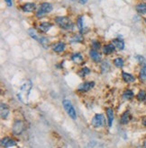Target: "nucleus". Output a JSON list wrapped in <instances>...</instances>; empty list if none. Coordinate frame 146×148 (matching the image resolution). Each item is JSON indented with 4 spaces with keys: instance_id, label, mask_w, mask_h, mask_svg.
Here are the masks:
<instances>
[{
    "instance_id": "35",
    "label": "nucleus",
    "mask_w": 146,
    "mask_h": 148,
    "mask_svg": "<svg viewBox=\"0 0 146 148\" xmlns=\"http://www.w3.org/2000/svg\"><path fill=\"white\" fill-rule=\"evenodd\" d=\"M143 124L146 127V117L143 119Z\"/></svg>"
},
{
    "instance_id": "18",
    "label": "nucleus",
    "mask_w": 146,
    "mask_h": 148,
    "mask_svg": "<svg viewBox=\"0 0 146 148\" xmlns=\"http://www.w3.org/2000/svg\"><path fill=\"white\" fill-rule=\"evenodd\" d=\"M113 44L116 46V49H118L120 50L124 49V48H125V42L123 40H118V39L114 40H113Z\"/></svg>"
},
{
    "instance_id": "10",
    "label": "nucleus",
    "mask_w": 146,
    "mask_h": 148,
    "mask_svg": "<svg viewBox=\"0 0 146 148\" xmlns=\"http://www.w3.org/2000/svg\"><path fill=\"white\" fill-rule=\"evenodd\" d=\"M51 27H53V23H48V22H44V23H42L39 25V30L42 32H47Z\"/></svg>"
},
{
    "instance_id": "5",
    "label": "nucleus",
    "mask_w": 146,
    "mask_h": 148,
    "mask_svg": "<svg viewBox=\"0 0 146 148\" xmlns=\"http://www.w3.org/2000/svg\"><path fill=\"white\" fill-rule=\"evenodd\" d=\"M104 124H105V118L102 114H96L91 120V125L95 128L101 127L104 126Z\"/></svg>"
},
{
    "instance_id": "2",
    "label": "nucleus",
    "mask_w": 146,
    "mask_h": 148,
    "mask_svg": "<svg viewBox=\"0 0 146 148\" xmlns=\"http://www.w3.org/2000/svg\"><path fill=\"white\" fill-rule=\"evenodd\" d=\"M55 22L56 23L60 26L61 28L64 29V30H72L73 27H74V24L72 23V21L68 18L66 16H60V17H57L55 19Z\"/></svg>"
},
{
    "instance_id": "23",
    "label": "nucleus",
    "mask_w": 146,
    "mask_h": 148,
    "mask_svg": "<svg viewBox=\"0 0 146 148\" xmlns=\"http://www.w3.org/2000/svg\"><path fill=\"white\" fill-rule=\"evenodd\" d=\"M114 65L118 67V68H122L124 66V60L121 58H117L114 60Z\"/></svg>"
},
{
    "instance_id": "26",
    "label": "nucleus",
    "mask_w": 146,
    "mask_h": 148,
    "mask_svg": "<svg viewBox=\"0 0 146 148\" xmlns=\"http://www.w3.org/2000/svg\"><path fill=\"white\" fill-rule=\"evenodd\" d=\"M38 40H39V42L41 43V44L44 46V47H47L46 45L49 43V40H48V39L47 38H45V37H41L40 39H38Z\"/></svg>"
},
{
    "instance_id": "33",
    "label": "nucleus",
    "mask_w": 146,
    "mask_h": 148,
    "mask_svg": "<svg viewBox=\"0 0 146 148\" xmlns=\"http://www.w3.org/2000/svg\"><path fill=\"white\" fill-rule=\"evenodd\" d=\"M5 2L7 4L8 6H12V5H13V4H12V0H5Z\"/></svg>"
},
{
    "instance_id": "1",
    "label": "nucleus",
    "mask_w": 146,
    "mask_h": 148,
    "mask_svg": "<svg viewBox=\"0 0 146 148\" xmlns=\"http://www.w3.org/2000/svg\"><path fill=\"white\" fill-rule=\"evenodd\" d=\"M32 88H33V83L30 80L25 82L20 88L19 92L17 94V97H18V99L23 103L24 104L28 103V98H29V94H30Z\"/></svg>"
},
{
    "instance_id": "3",
    "label": "nucleus",
    "mask_w": 146,
    "mask_h": 148,
    "mask_svg": "<svg viewBox=\"0 0 146 148\" xmlns=\"http://www.w3.org/2000/svg\"><path fill=\"white\" fill-rule=\"evenodd\" d=\"M62 105H63L66 112L68 113V115L70 116L72 119H77V113H76V110H75L74 107L72 106V103L71 102V101L63 100Z\"/></svg>"
},
{
    "instance_id": "34",
    "label": "nucleus",
    "mask_w": 146,
    "mask_h": 148,
    "mask_svg": "<svg viewBox=\"0 0 146 148\" xmlns=\"http://www.w3.org/2000/svg\"><path fill=\"white\" fill-rule=\"evenodd\" d=\"M87 2H88V0H80V3L82 4V5H83V4H86Z\"/></svg>"
},
{
    "instance_id": "7",
    "label": "nucleus",
    "mask_w": 146,
    "mask_h": 148,
    "mask_svg": "<svg viewBox=\"0 0 146 148\" xmlns=\"http://www.w3.org/2000/svg\"><path fill=\"white\" fill-rule=\"evenodd\" d=\"M94 85H95V83H94V82H86V83H83V84H81L78 87V91H80L81 92H89L91 88H93Z\"/></svg>"
},
{
    "instance_id": "25",
    "label": "nucleus",
    "mask_w": 146,
    "mask_h": 148,
    "mask_svg": "<svg viewBox=\"0 0 146 148\" xmlns=\"http://www.w3.org/2000/svg\"><path fill=\"white\" fill-rule=\"evenodd\" d=\"M28 34H29V35H30L33 39L37 40H38V35H37V32H36V31L34 30L33 28H32V29H29V30H28Z\"/></svg>"
},
{
    "instance_id": "13",
    "label": "nucleus",
    "mask_w": 146,
    "mask_h": 148,
    "mask_svg": "<svg viewBox=\"0 0 146 148\" xmlns=\"http://www.w3.org/2000/svg\"><path fill=\"white\" fill-rule=\"evenodd\" d=\"M115 48H116V46L113 44V43L112 44H107L103 48V53L106 54V55H109L111 53H113V52L115 51Z\"/></svg>"
},
{
    "instance_id": "37",
    "label": "nucleus",
    "mask_w": 146,
    "mask_h": 148,
    "mask_svg": "<svg viewBox=\"0 0 146 148\" xmlns=\"http://www.w3.org/2000/svg\"><path fill=\"white\" fill-rule=\"evenodd\" d=\"M145 23H146V18H145Z\"/></svg>"
},
{
    "instance_id": "31",
    "label": "nucleus",
    "mask_w": 146,
    "mask_h": 148,
    "mask_svg": "<svg viewBox=\"0 0 146 148\" xmlns=\"http://www.w3.org/2000/svg\"><path fill=\"white\" fill-rule=\"evenodd\" d=\"M78 27L80 29V32H82V28H83V23H82V17H79L78 19Z\"/></svg>"
},
{
    "instance_id": "27",
    "label": "nucleus",
    "mask_w": 146,
    "mask_h": 148,
    "mask_svg": "<svg viewBox=\"0 0 146 148\" xmlns=\"http://www.w3.org/2000/svg\"><path fill=\"white\" fill-rule=\"evenodd\" d=\"M90 73V70L88 68V67H84L82 70L80 71V75L81 76V77H84L86 75H89Z\"/></svg>"
},
{
    "instance_id": "16",
    "label": "nucleus",
    "mask_w": 146,
    "mask_h": 148,
    "mask_svg": "<svg viewBox=\"0 0 146 148\" xmlns=\"http://www.w3.org/2000/svg\"><path fill=\"white\" fill-rule=\"evenodd\" d=\"M53 51L56 52V53H61V52L64 51L65 49V44L63 42H58L53 46Z\"/></svg>"
},
{
    "instance_id": "21",
    "label": "nucleus",
    "mask_w": 146,
    "mask_h": 148,
    "mask_svg": "<svg viewBox=\"0 0 146 148\" xmlns=\"http://www.w3.org/2000/svg\"><path fill=\"white\" fill-rule=\"evenodd\" d=\"M137 100L140 101H146V92L143 91V90H141L138 94H137Z\"/></svg>"
},
{
    "instance_id": "12",
    "label": "nucleus",
    "mask_w": 146,
    "mask_h": 148,
    "mask_svg": "<svg viewBox=\"0 0 146 148\" xmlns=\"http://www.w3.org/2000/svg\"><path fill=\"white\" fill-rule=\"evenodd\" d=\"M22 9L24 12L31 13L35 9V5H34L33 3H26L22 6Z\"/></svg>"
},
{
    "instance_id": "19",
    "label": "nucleus",
    "mask_w": 146,
    "mask_h": 148,
    "mask_svg": "<svg viewBox=\"0 0 146 148\" xmlns=\"http://www.w3.org/2000/svg\"><path fill=\"white\" fill-rule=\"evenodd\" d=\"M136 11L141 14H146V3H142L136 5Z\"/></svg>"
},
{
    "instance_id": "17",
    "label": "nucleus",
    "mask_w": 146,
    "mask_h": 148,
    "mask_svg": "<svg viewBox=\"0 0 146 148\" xmlns=\"http://www.w3.org/2000/svg\"><path fill=\"white\" fill-rule=\"evenodd\" d=\"M71 59H72L73 62H75L77 64H80V63L83 62V58H82L80 53H75V54H73L72 57H71Z\"/></svg>"
},
{
    "instance_id": "11",
    "label": "nucleus",
    "mask_w": 146,
    "mask_h": 148,
    "mask_svg": "<svg viewBox=\"0 0 146 148\" xmlns=\"http://www.w3.org/2000/svg\"><path fill=\"white\" fill-rule=\"evenodd\" d=\"M131 119V116H130V112L129 111H125L123 113V115L121 117V119H120V122L123 125H126Z\"/></svg>"
},
{
    "instance_id": "29",
    "label": "nucleus",
    "mask_w": 146,
    "mask_h": 148,
    "mask_svg": "<svg viewBox=\"0 0 146 148\" xmlns=\"http://www.w3.org/2000/svg\"><path fill=\"white\" fill-rule=\"evenodd\" d=\"M16 145V143L15 140H13V139H9V140L7 141V143L6 144L5 147H12V146H15Z\"/></svg>"
},
{
    "instance_id": "24",
    "label": "nucleus",
    "mask_w": 146,
    "mask_h": 148,
    "mask_svg": "<svg viewBox=\"0 0 146 148\" xmlns=\"http://www.w3.org/2000/svg\"><path fill=\"white\" fill-rule=\"evenodd\" d=\"M101 70H102V73H106L108 70H110V64L107 61L103 62L101 65Z\"/></svg>"
},
{
    "instance_id": "28",
    "label": "nucleus",
    "mask_w": 146,
    "mask_h": 148,
    "mask_svg": "<svg viewBox=\"0 0 146 148\" xmlns=\"http://www.w3.org/2000/svg\"><path fill=\"white\" fill-rule=\"evenodd\" d=\"M100 47H101V45H100V43H99L98 41L94 40V41L92 42V49H93L98 50V49H100Z\"/></svg>"
},
{
    "instance_id": "4",
    "label": "nucleus",
    "mask_w": 146,
    "mask_h": 148,
    "mask_svg": "<svg viewBox=\"0 0 146 148\" xmlns=\"http://www.w3.org/2000/svg\"><path fill=\"white\" fill-rule=\"evenodd\" d=\"M53 11V5L49 3H42L36 14L37 17H42Z\"/></svg>"
},
{
    "instance_id": "6",
    "label": "nucleus",
    "mask_w": 146,
    "mask_h": 148,
    "mask_svg": "<svg viewBox=\"0 0 146 148\" xmlns=\"http://www.w3.org/2000/svg\"><path fill=\"white\" fill-rule=\"evenodd\" d=\"M24 128H25L24 123L23 122L22 120L17 119V120L15 121V123L13 125V133L15 136H19L24 132Z\"/></svg>"
},
{
    "instance_id": "32",
    "label": "nucleus",
    "mask_w": 146,
    "mask_h": 148,
    "mask_svg": "<svg viewBox=\"0 0 146 148\" xmlns=\"http://www.w3.org/2000/svg\"><path fill=\"white\" fill-rule=\"evenodd\" d=\"M9 137H5V138H3L2 140H1V146H5L6 145V144L7 143V141L9 140Z\"/></svg>"
},
{
    "instance_id": "20",
    "label": "nucleus",
    "mask_w": 146,
    "mask_h": 148,
    "mask_svg": "<svg viewBox=\"0 0 146 148\" xmlns=\"http://www.w3.org/2000/svg\"><path fill=\"white\" fill-rule=\"evenodd\" d=\"M139 78H140V80L143 82L146 81V66H142L140 74H139Z\"/></svg>"
},
{
    "instance_id": "15",
    "label": "nucleus",
    "mask_w": 146,
    "mask_h": 148,
    "mask_svg": "<svg viewBox=\"0 0 146 148\" xmlns=\"http://www.w3.org/2000/svg\"><path fill=\"white\" fill-rule=\"evenodd\" d=\"M122 77H123V80L125 83H127V84H130V83H133V82L135 81V77H134L132 75L128 74V73H125V72H123Z\"/></svg>"
},
{
    "instance_id": "36",
    "label": "nucleus",
    "mask_w": 146,
    "mask_h": 148,
    "mask_svg": "<svg viewBox=\"0 0 146 148\" xmlns=\"http://www.w3.org/2000/svg\"><path fill=\"white\" fill-rule=\"evenodd\" d=\"M143 147H145L146 148V140L144 141V143H143Z\"/></svg>"
},
{
    "instance_id": "30",
    "label": "nucleus",
    "mask_w": 146,
    "mask_h": 148,
    "mask_svg": "<svg viewBox=\"0 0 146 148\" xmlns=\"http://www.w3.org/2000/svg\"><path fill=\"white\" fill-rule=\"evenodd\" d=\"M136 58L138 59V61H139V63H140L141 65H143V66H146V60L144 59V58H143L142 56H137V57H136Z\"/></svg>"
},
{
    "instance_id": "22",
    "label": "nucleus",
    "mask_w": 146,
    "mask_h": 148,
    "mask_svg": "<svg viewBox=\"0 0 146 148\" xmlns=\"http://www.w3.org/2000/svg\"><path fill=\"white\" fill-rule=\"evenodd\" d=\"M134 97V92L131 90H126L123 93V98L125 100H131Z\"/></svg>"
},
{
    "instance_id": "9",
    "label": "nucleus",
    "mask_w": 146,
    "mask_h": 148,
    "mask_svg": "<svg viewBox=\"0 0 146 148\" xmlns=\"http://www.w3.org/2000/svg\"><path fill=\"white\" fill-rule=\"evenodd\" d=\"M107 121H108V127H111L113 124V120H114V111L111 108L107 109Z\"/></svg>"
},
{
    "instance_id": "8",
    "label": "nucleus",
    "mask_w": 146,
    "mask_h": 148,
    "mask_svg": "<svg viewBox=\"0 0 146 148\" xmlns=\"http://www.w3.org/2000/svg\"><path fill=\"white\" fill-rule=\"evenodd\" d=\"M89 55H90V58L95 62H100L101 61L102 57H101V55L98 52V50H96V49H91L90 52H89Z\"/></svg>"
},
{
    "instance_id": "14",
    "label": "nucleus",
    "mask_w": 146,
    "mask_h": 148,
    "mask_svg": "<svg viewBox=\"0 0 146 148\" xmlns=\"http://www.w3.org/2000/svg\"><path fill=\"white\" fill-rule=\"evenodd\" d=\"M8 114H9V109H8V106L5 103H1V118L3 119H5L8 117Z\"/></svg>"
}]
</instances>
